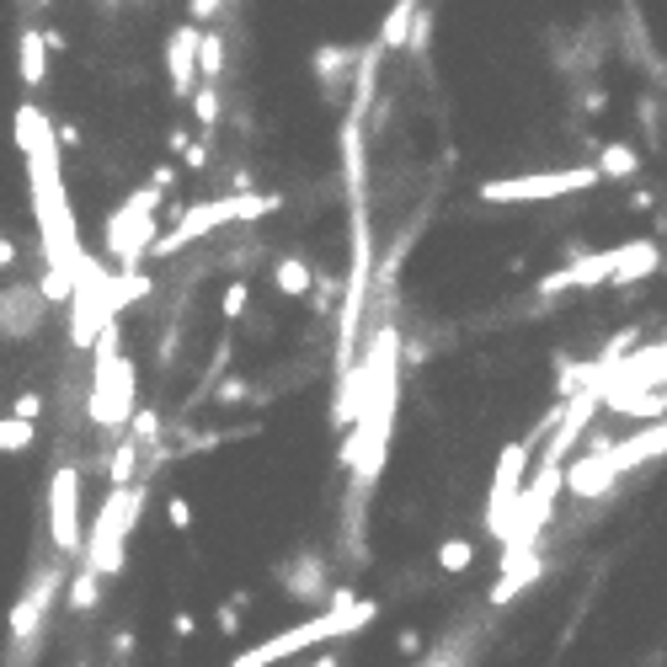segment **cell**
Listing matches in <instances>:
<instances>
[{
    "instance_id": "1",
    "label": "cell",
    "mask_w": 667,
    "mask_h": 667,
    "mask_svg": "<svg viewBox=\"0 0 667 667\" xmlns=\"http://www.w3.org/2000/svg\"><path fill=\"white\" fill-rule=\"evenodd\" d=\"M11 134H16V150L27 161V193H33V225H38L43 241V299H70L76 284L91 273L81 246V225H76V209L65 198V156H59V134L48 124V113L22 102L16 118H11Z\"/></svg>"
},
{
    "instance_id": "2",
    "label": "cell",
    "mask_w": 667,
    "mask_h": 667,
    "mask_svg": "<svg viewBox=\"0 0 667 667\" xmlns=\"http://www.w3.org/2000/svg\"><path fill=\"white\" fill-rule=\"evenodd\" d=\"M379 620V603L375 598H353L347 587L332 598V609H321L315 620H304V625L294 630H278V635H267L262 646H251L241 652L230 667H278L299 657V652H310V646H321V641H342V635H358L364 625H375Z\"/></svg>"
},
{
    "instance_id": "3",
    "label": "cell",
    "mask_w": 667,
    "mask_h": 667,
    "mask_svg": "<svg viewBox=\"0 0 667 667\" xmlns=\"http://www.w3.org/2000/svg\"><path fill=\"white\" fill-rule=\"evenodd\" d=\"M139 513H145V486H139V481L107 492L102 513H96V524H91V534L81 540V566H85V572H96L102 583L124 572V550H128L134 524H139Z\"/></svg>"
},
{
    "instance_id": "4",
    "label": "cell",
    "mask_w": 667,
    "mask_h": 667,
    "mask_svg": "<svg viewBox=\"0 0 667 667\" xmlns=\"http://www.w3.org/2000/svg\"><path fill=\"white\" fill-rule=\"evenodd\" d=\"M273 209V198H262V204H246V198H225V204H198V209H187L176 225H171L166 235H156L150 241V251L156 256H176V251H187L193 241H204V235H214L219 225H230V219H251V214Z\"/></svg>"
},
{
    "instance_id": "5",
    "label": "cell",
    "mask_w": 667,
    "mask_h": 667,
    "mask_svg": "<svg viewBox=\"0 0 667 667\" xmlns=\"http://www.w3.org/2000/svg\"><path fill=\"white\" fill-rule=\"evenodd\" d=\"M48 540H54V555H81L85 524H81V470L76 464H59L54 481H48Z\"/></svg>"
},
{
    "instance_id": "6",
    "label": "cell",
    "mask_w": 667,
    "mask_h": 667,
    "mask_svg": "<svg viewBox=\"0 0 667 667\" xmlns=\"http://www.w3.org/2000/svg\"><path fill=\"white\" fill-rule=\"evenodd\" d=\"M156 193H134L118 214H107V256L124 267V273H134V262L150 251V241H156V225H150V214H156Z\"/></svg>"
},
{
    "instance_id": "7",
    "label": "cell",
    "mask_w": 667,
    "mask_h": 667,
    "mask_svg": "<svg viewBox=\"0 0 667 667\" xmlns=\"http://www.w3.org/2000/svg\"><path fill=\"white\" fill-rule=\"evenodd\" d=\"M529 459H534V444H529V438L502 449L497 475H492V497H486V529H492V540H502V529H507V518H513V507H518L524 475H529Z\"/></svg>"
},
{
    "instance_id": "8",
    "label": "cell",
    "mask_w": 667,
    "mask_h": 667,
    "mask_svg": "<svg viewBox=\"0 0 667 667\" xmlns=\"http://www.w3.org/2000/svg\"><path fill=\"white\" fill-rule=\"evenodd\" d=\"M59 583H65V572H59V566H48L38 583L22 593V603L11 609V646H16V652L27 646V635H38V630H43V620H48V603L59 598Z\"/></svg>"
},
{
    "instance_id": "9",
    "label": "cell",
    "mask_w": 667,
    "mask_h": 667,
    "mask_svg": "<svg viewBox=\"0 0 667 667\" xmlns=\"http://www.w3.org/2000/svg\"><path fill=\"white\" fill-rule=\"evenodd\" d=\"M16 76L27 91H38L48 81V33L43 27H27L22 38H16Z\"/></svg>"
},
{
    "instance_id": "10",
    "label": "cell",
    "mask_w": 667,
    "mask_h": 667,
    "mask_svg": "<svg viewBox=\"0 0 667 667\" xmlns=\"http://www.w3.org/2000/svg\"><path fill=\"white\" fill-rule=\"evenodd\" d=\"M38 444V422H16L0 412V455H27Z\"/></svg>"
},
{
    "instance_id": "11",
    "label": "cell",
    "mask_w": 667,
    "mask_h": 667,
    "mask_svg": "<svg viewBox=\"0 0 667 667\" xmlns=\"http://www.w3.org/2000/svg\"><path fill=\"white\" fill-rule=\"evenodd\" d=\"M70 583V614H91L96 609V598H102V577L96 572H76V577H65Z\"/></svg>"
},
{
    "instance_id": "12",
    "label": "cell",
    "mask_w": 667,
    "mask_h": 667,
    "mask_svg": "<svg viewBox=\"0 0 667 667\" xmlns=\"http://www.w3.org/2000/svg\"><path fill=\"white\" fill-rule=\"evenodd\" d=\"M273 284H278V294H294V299H299V294H310V267H304L299 256H284L278 273H273Z\"/></svg>"
},
{
    "instance_id": "13",
    "label": "cell",
    "mask_w": 667,
    "mask_h": 667,
    "mask_svg": "<svg viewBox=\"0 0 667 667\" xmlns=\"http://www.w3.org/2000/svg\"><path fill=\"white\" fill-rule=\"evenodd\" d=\"M470 561H475V544L470 540H444L438 544V572H470Z\"/></svg>"
},
{
    "instance_id": "14",
    "label": "cell",
    "mask_w": 667,
    "mask_h": 667,
    "mask_svg": "<svg viewBox=\"0 0 667 667\" xmlns=\"http://www.w3.org/2000/svg\"><path fill=\"white\" fill-rule=\"evenodd\" d=\"M187 76H193V33H176V43H171V85L187 91Z\"/></svg>"
},
{
    "instance_id": "15",
    "label": "cell",
    "mask_w": 667,
    "mask_h": 667,
    "mask_svg": "<svg viewBox=\"0 0 667 667\" xmlns=\"http://www.w3.org/2000/svg\"><path fill=\"white\" fill-rule=\"evenodd\" d=\"M5 417H16V422H38V417H43V395H38V390H27V395H16Z\"/></svg>"
},
{
    "instance_id": "16",
    "label": "cell",
    "mask_w": 667,
    "mask_h": 667,
    "mask_svg": "<svg viewBox=\"0 0 667 667\" xmlns=\"http://www.w3.org/2000/svg\"><path fill=\"white\" fill-rule=\"evenodd\" d=\"M251 304V289H246V278H241V284H230V289H225V321H241V310H246Z\"/></svg>"
},
{
    "instance_id": "17",
    "label": "cell",
    "mask_w": 667,
    "mask_h": 667,
    "mask_svg": "<svg viewBox=\"0 0 667 667\" xmlns=\"http://www.w3.org/2000/svg\"><path fill=\"white\" fill-rule=\"evenodd\" d=\"M166 513H171V524H176V529H187V524H193V507H187L182 497H171V502H166Z\"/></svg>"
},
{
    "instance_id": "18",
    "label": "cell",
    "mask_w": 667,
    "mask_h": 667,
    "mask_svg": "<svg viewBox=\"0 0 667 667\" xmlns=\"http://www.w3.org/2000/svg\"><path fill=\"white\" fill-rule=\"evenodd\" d=\"M171 630H176V635H193V630H198V620H193V614H176V625H171Z\"/></svg>"
},
{
    "instance_id": "19",
    "label": "cell",
    "mask_w": 667,
    "mask_h": 667,
    "mask_svg": "<svg viewBox=\"0 0 667 667\" xmlns=\"http://www.w3.org/2000/svg\"><path fill=\"white\" fill-rule=\"evenodd\" d=\"M310 667H336V657H315V663H310Z\"/></svg>"
}]
</instances>
